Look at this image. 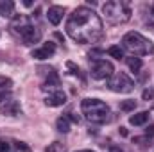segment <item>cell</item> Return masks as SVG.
I'll list each match as a JSON object with an SVG mask.
<instances>
[{
    "instance_id": "ac0fdd59",
    "label": "cell",
    "mask_w": 154,
    "mask_h": 152,
    "mask_svg": "<svg viewBox=\"0 0 154 152\" xmlns=\"http://www.w3.org/2000/svg\"><path fill=\"white\" fill-rule=\"evenodd\" d=\"M134 109H136V102L134 100H122L120 102V111L129 113V111H134Z\"/></svg>"
},
{
    "instance_id": "30bf717a",
    "label": "cell",
    "mask_w": 154,
    "mask_h": 152,
    "mask_svg": "<svg viewBox=\"0 0 154 152\" xmlns=\"http://www.w3.org/2000/svg\"><path fill=\"white\" fill-rule=\"evenodd\" d=\"M65 102H66V95H65V91H61V90H57V91H54V93H48V97L45 99V104L50 106V108L63 106Z\"/></svg>"
},
{
    "instance_id": "d6986e66",
    "label": "cell",
    "mask_w": 154,
    "mask_h": 152,
    "mask_svg": "<svg viewBox=\"0 0 154 152\" xmlns=\"http://www.w3.org/2000/svg\"><path fill=\"white\" fill-rule=\"evenodd\" d=\"M108 54H109L111 57H115V59H122V57H124V50H122L120 47H116V45H113V47L108 48Z\"/></svg>"
},
{
    "instance_id": "83f0119b",
    "label": "cell",
    "mask_w": 154,
    "mask_h": 152,
    "mask_svg": "<svg viewBox=\"0 0 154 152\" xmlns=\"http://www.w3.org/2000/svg\"><path fill=\"white\" fill-rule=\"evenodd\" d=\"M109 152H125V150H124L122 147H111V150Z\"/></svg>"
},
{
    "instance_id": "7a4b0ae2",
    "label": "cell",
    "mask_w": 154,
    "mask_h": 152,
    "mask_svg": "<svg viewBox=\"0 0 154 152\" xmlns=\"http://www.w3.org/2000/svg\"><path fill=\"white\" fill-rule=\"evenodd\" d=\"M11 32L14 36L23 41V45H34L41 39V31L34 25V22L25 16V14H16L13 20H11V25H9Z\"/></svg>"
},
{
    "instance_id": "484cf974",
    "label": "cell",
    "mask_w": 154,
    "mask_h": 152,
    "mask_svg": "<svg viewBox=\"0 0 154 152\" xmlns=\"http://www.w3.org/2000/svg\"><path fill=\"white\" fill-rule=\"evenodd\" d=\"M145 136H147V138H152L154 136V125H149V127L145 129Z\"/></svg>"
},
{
    "instance_id": "603a6c76",
    "label": "cell",
    "mask_w": 154,
    "mask_h": 152,
    "mask_svg": "<svg viewBox=\"0 0 154 152\" xmlns=\"http://www.w3.org/2000/svg\"><path fill=\"white\" fill-rule=\"evenodd\" d=\"M142 97H143V100H149V99H154V91L151 90V88H147V90H143Z\"/></svg>"
},
{
    "instance_id": "2e32d148",
    "label": "cell",
    "mask_w": 154,
    "mask_h": 152,
    "mask_svg": "<svg viewBox=\"0 0 154 152\" xmlns=\"http://www.w3.org/2000/svg\"><path fill=\"white\" fill-rule=\"evenodd\" d=\"M125 63H127V66H129L134 74H138V72L142 70V59H140V57H127Z\"/></svg>"
},
{
    "instance_id": "7c38bea8",
    "label": "cell",
    "mask_w": 154,
    "mask_h": 152,
    "mask_svg": "<svg viewBox=\"0 0 154 152\" xmlns=\"http://www.w3.org/2000/svg\"><path fill=\"white\" fill-rule=\"evenodd\" d=\"M0 16L4 18H14V2L11 0H0Z\"/></svg>"
},
{
    "instance_id": "5bb4252c",
    "label": "cell",
    "mask_w": 154,
    "mask_h": 152,
    "mask_svg": "<svg viewBox=\"0 0 154 152\" xmlns=\"http://www.w3.org/2000/svg\"><path fill=\"white\" fill-rule=\"evenodd\" d=\"M129 122H131V125H143V123L149 122V113H147V111H142V113L133 114V116L129 118Z\"/></svg>"
},
{
    "instance_id": "5b68a950",
    "label": "cell",
    "mask_w": 154,
    "mask_h": 152,
    "mask_svg": "<svg viewBox=\"0 0 154 152\" xmlns=\"http://www.w3.org/2000/svg\"><path fill=\"white\" fill-rule=\"evenodd\" d=\"M122 43H124V48L129 50L133 56H149L154 52V43L151 39H147L145 36H142L140 32H127L124 38H122Z\"/></svg>"
},
{
    "instance_id": "3957f363",
    "label": "cell",
    "mask_w": 154,
    "mask_h": 152,
    "mask_svg": "<svg viewBox=\"0 0 154 152\" xmlns=\"http://www.w3.org/2000/svg\"><path fill=\"white\" fill-rule=\"evenodd\" d=\"M81 111L84 114V118L91 123L97 125H104L111 120V109L106 102L99 100V99H84L81 102Z\"/></svg>"
},
{
    "instance_id": "52a82bcc",
    "label": "cell",
    "mask_w": 154,
    "mask_h": 152,
    "mask_svg": "<svg viewBox=\"0 0 154 152\" xmlns=\"http://www.w3.org/2000/svg\"><path fill=\"white\" fill-rule=\"evenodd\" d=\"M108 88L115 93H131L134 90V81L127 74L118 72V74H113V77L108 81Z\"/></svg>"
},
{
    "instance_id": "9a60e30c",
    "label": "cell",
    "mask_w": 154,
    "mask_h": 152,
    "mask_svg": "<svg viewBox=\"0 0 154 152\" xmlns=\"http://www.w3.org/2000/svg\"><path fill=\"white\" fill-rule=\"evenodd\" d=\"M56 127H57L59 132H68V131H70V120H68V116H66V114L59 116V118L56 120Z\"/></svg>"
},
{
    "instance_id": "e0dca14e",
    "label": "cell",
    "mask_w": 154,
    "mask_h": 152,
    "mask_svg": "<svg viewBox=\"0 0 154 152\" xmlns=\"http://www.w3.org/2000/svg\"><path fill=\"white\" fill-rule=\"evenodd\" d=\"M45 152H66V145L61 141H54L45 149Z\"/></svg>"
},
{
    "instance_id": "f546056e",
    "label": "cell",
    "mask_w": 154,
    "mask_h": 152,
    "mask_svg": "<svg viewBox=\"0 0 154 152\" xmlns=\"http://www.w3.org/2000/svg\"><path fill=\"white\" fill-rule=\"evenodd\" d=\"M23 5H27V7H31V5H32V2H31V0H25V2H23Z\"/></svg>"
},
{
    "instance_id": "44dd1931",
    "label": "cell",
    "mask_w": 154,
    "mask_h": 152,
    "mask_svg": "<svg viewBox=\"0 0 154 152\" xmlns=\"http://www.w3.org/2000/svg\"><path fill=\"white\" fill-rule=\"evenodd\" d=\"M9 99H11V91L9 90H0V104L9 100Z\"/></svg>"
},
{
    "instance_id": "1f68e13d",
    "label": "cell",
    "mask_w": 154,
    "mask_h": 152,
    "mask_svg": "<svg viewBox=\"0 0 154 152\" xmlns=\"http://www.w3.org/2000/svg\"><path fill=\"white\" fill-rule=\"evenodd\" d=\"M77 152H91V150H77Z\"/></svg>"
},
{
    "instance_id": "d4e9b609",
    "label": "cell",
    "mask_w": 154,
    "mask_h": 152,
    "mask_svg": "<svg viewBox=\"0 0 154 152\" xmlns=\"http://www.w3.org/2000/svg\"><path fill=\"white\" fill-rule=\"evenodd\" d=\"M14 143H16V149H18V150H22V152H31V149H29V147H27L23 141H14Z\"/></svg>"
},
{
    "instance_id": "4316f807",
    "label": "cell",
    "mask_w": 154,
    "mask_h": 152,
    "mask_svg": "<svg viewBox=\"0 0 154 152\" xmlns=\"http://www.w3.org/2000/svg\"><path fill=\"white\" fill-rule=\"evenodd\" d=\"M66 116H68V120H72V122H75V123H79V116H75L74 113H68Z\"/></svg>"
},
{
    "instance_id": "f1b7e54d",
    "label": "cell",
    "mask_w": 154,
    "mask_h": 152,
    "mask_svg": "<svg viewBox=\"0 0 154 152\" xmlns=\"http://www.w3.org/2000/svg\"><path fill=\"white\" fill-rule=\"evenodd\" d=\"M120 134H122V136H127V131H125L124 127H120Z\"/></svg>"
},
{
    "instance_id": "277c9868",
    "label": "cell",
    "mask_w": 154,
    "mask_h": 152,
    "mask_svg": "<svg viewBox=\"0 0 154 152\" xmlns=\"http://www.w3.org/2000/svg\"><path fill=\"white\" fill-rule=\"evenodd\" d=\"M102 13L111 25H122L131 20V7L124 0H111L102 5Z\"/></svg>"
},
{
    "instance_id": "4dcf8cb0",
    "label": "cell",
    "mask_w": 154,
    "mask_h": 152,
    "mask_svg": "<svg viewBox=\"0 0 154 152\" xmlns=\"http://www.w3.org/2000/svg\"><path fill=\"white\" fill-rule=\"evenodd\" d=\"M151 11H152V14H154V4H152V5H151Z\"/></svg>"
},
{
    "instance_id": "cb8c5ba5",
    "label": "cell",
    "mask_w": 154,
    "mask_h": 152,
    "mask_svg": "<svg viewBox=\"0 0 154 152\" xmlns=\"http://www.w3.org/2000/svg\"><path fill=\"white\" fill-rule=\"evenodd\" d=\"M0 152H11V145L5 140H0Z\"/></svg>"
},
{
    "instance_id": "4fadbf2b",
    "label": "cell",
    "mask_w": 154,
    "mask_h": 152,
    "mask_svg": "<svg viewBox=\"0 0 154 152\" xmlns=\"http://www.w3.org/2000/svg\"><path fill=\"white\" fill-rule=\"evenodd\" d=\"M2 113L7 116H16L20 113V104L16 100L9 99V100H5V104H2Z\"/></svg>"
},
{
    "instance_id": "6da1fadb",
    "label": "cell",
    "mask_w": 154,
    "mask_h": 152,
    "mask_svg": "<svg viewBox=\"0 0 154 152\" xmlns=\"http://www.w3.org/2000/svg\"><path fill=\"white\" fill-rule=\"evenodd\" d=\"M65 29H66V34L74 41L82 43V45L97 43L104 36V25H102L100 16L86 5L77 7L68 16Z\"/></svg>"
},
{
    "instance_id": "7402d4cb",
    "label": "cell",
    "mask_w": 154,
    "mask_h": 152,
    "mask_svg": "<svg viewBox=\"0 0 154 152\" xmlns=\"http://www.w3.org/2000/svg\"><path fill=\"white\" fill-rule=\"evenodd\" d=\"M66 66H68V68L72 70L70 74H74V75H81V70H79V66H75V65H74L72 61H68V63H66Z\"/></svg>"
},
{
    "instance_id": "8992f818",
    "label": "cell",
    "mask_w": 154,
    "mask_h": 152,
    "mask_svg": "<svg viewBox=\"0 0 154 152\" xmlns=\"http://www.w3.org/2000/svg\"><path fill=\"white\" fill-rule=\"evenodd\" d=\"M113 65L106 59H91L90 61V75L95 81H102V79H111L113 77Z\"/></svg>"
},
{
    "instance_id": "ffe728a7",
    "label": "cell",
    "mask_w": 154,
    "mask_h": 152,
    "mask_svg": "<svg viewBox=\"0 0 154 152\" xmlns=\"http://www.w3.org/2000/svg\"><path fill=\"white\" fill-rule=\"evenodd\" d=\"M11 86H13V81L9 77L0 75V90H11Z\"/></svg>"
},
{
    "instance_id": "9c48e42d",
    "label": "cell",
    "mask_w": 154,
    "mask_h": 152,
    "mask_svg": "<svg viewBox=\"0 0 154 152\" xmlns=\"http://www.w3.org/2000/svg\"><path fill=\"white\" fill-rule=\"evenodd\" d=\"M59 86H61V81H59V75H57V72L56 70H48V75L45 79V82H43V90L47 91H50V93H54V91H57L59 90Z\"/></svg>"
},
{
    "instance_id": "8fae6325",
    "label": "cell",
    "mask_w": 154,
    "mask_h": 152,
    "mask_svg": "<svg viewBox=\"0 0 154 152\" xmlns=\"http://www.w3.org/2000/svg\"><path fill=\"white\" fill-rule=\"evenodd\" d=\"M63 14H65V9H63L61 5H52V7H48V11H47V18H48V22H50L52 25H59L61 20H63Z\"/></svg>"
},
{
    "instance_id": "ba28073f",
    "label": "cell",
    "mask_w": 154,
    "mask_h": 152,
    "mask_svg": "<svg viewBox=\"0 0 154 152\" xmlns=\"http://www.w3.org/2000/svg\"><path fill=\"white\" fill-rule=\"evenodd\" d=\"M54 52H56V43H52V41H47V43H43L39 48H34V50L31 52V57L43 61V59H48V57H52V56H54Z\"/></svg>"
}]
</instances>
